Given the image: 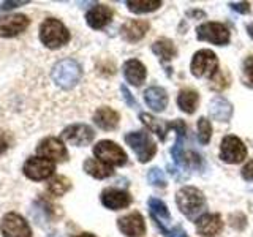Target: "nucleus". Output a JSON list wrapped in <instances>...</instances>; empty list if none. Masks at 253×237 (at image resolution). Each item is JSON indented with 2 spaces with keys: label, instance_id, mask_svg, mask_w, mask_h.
<instances>
[{
  "label": "nucleus",
  "instance_id": "nucleus-34",
  "mask_svg": "<svg viewBox=\"0 0 253 237\" xmlns=\"http://www.w3.org/2000/svg\"><path fill=\"white\" fill-rule=\"evenodd\" d=\"M244 76H245L247 84H250L253 87V55L247 57L244 62Z\"/></svg>",
  "mask_w": 253,
  "mask_h": 237
},
{
  "label": "nucleus",
  "instance_id": "nucleus-23",
  "mask_svg": "<svg viewBox=\"0 0 253 237\" xmlns=\"http://www.w3.org/2000/svg\"><path fill=\"white\" fill-rule=\"evenodd\" d=\"M124 75L125 79L133 85H141L146 79V67L136 59H131L128 62H125L124 65Z\"/></svg>",
  "mask_w": 253,
  "mask_h": 237
},
{
  "label": "nucleus",
  "instance_id": "nucleus-36",
  "mask_svg": "<svg viewBox=\"0 0 253 237\" xmlns=\"http://www.w3.org/2000/svg\"><path fill=\"white\" fill-rule=\"evenodd\" d=\"M242 177H244L245 180H253V160L249 161V163L242 168Z\"/></svg>",
  "mask_w": 253,
  "mask_h": 237
},
{
  "label": "nucleus",
  "instance_id": "nucleus-2",
  "mask_svg": "<svg viewBox=\"0 0 253 237\" xmlns=\"http://www.w3.org/2000/svg\"><path fill=\"white\" fill-rule=\"evenodd\" d=\"M83 76L79 63L73 59H63L52 68V79L62 89H73Z\"/></svg>",
  "mask_w": 253,
  "mask_h": 237
},
{
  "label": "nucleus",
  "instance_id": "nucleus-12",
  "mask_svg": "<svg viewBox=\"0 0 253 237\" xmlns=\"http://www.w3.org/2000/svg\"><path fill=\"white\" fill-rule=\"evenodd\" d=\"M62 136L67 142H70V144L83 147V146L90 144V142L93 141V138H95V133H93V130L90 128L89 125L76 123V125L67 126V128L63 130Z\"/></svg>",
  "mask_w": 253,
  "mask_h": 237
},
{
  "label": "nucleus",
  "instance_id": "nucleus-32",
  "mask_svg": "<svg viewBox=\"0 0 253 237\" xmlns=\"http://www.w3.org/2000/svg\"><path fill=\"white\" fill-rule=\"evenodd\" d=\"M147 180H149V184L154 185V187H160V188L166 187V177H165L163 171L158 169V168H152V169L149 171Z\"/></svg>",
  "mask_w": 253,
  "mask_h": 237
},
{
  "label": "nucleus",
  "instance_id": "nucleus-13",
  "mask_svg": "<svg viewBox=\"0 0 253 237\" xmlns=\"http://www.w3.org/2000/svg\"><path fill=\"white\" fill-rule=\"evenodd\" d=\"M37 152L49 161H63L68 157L65 146L57 138H46L40 142Z\"/></svg>",
  "mask_w": 253,
  "mask_h": 237
},
{
  "label": "nucleus",
  "instance_id": "nucleus-39",
  "mask_svg": "<svg viewBox=\"0 0 253 237\" xmlns=\"http://www.w3.org/2000/svg\"><path fill=\"white\" fill-rule=\"evenodd\" d=\"M6 149H8V141H6V138H5V134H3V133H0V155H2Z\"/></svg>",
  "mask_w": 253,
  "mask_h": 237
},
{
  "label": "nucleus",
  "instance_id": "nucleus-28",
  "mask_svg": "<svg viewBox=\"0 0 253 237\" xmlns=\"http://www.w3.org/2000/svg\"><path fill=\"white\" fill-rule=\"evenodd\" d=\"M139 117H141L142 123H144L150 131L155 133L162 141H165V138H166V130L169 128V123H165L163 120H158V118H155L154 116L146 114V113H142Z\"/></svg>",
  "mask_w": 253,
  "mask_h": 237
},
{
  "label": "nucleus",
  "instance_id": "nucleus-19",
  "mask_svg": "<svg viewBox=\"0 0 253 237\" xmlns=\"http://www.w3.org/2000/svg\"><path fill=\"white\" fill-rule=\"evenodd\" d=\"M169 128H174L177 131V139H176V144H174L171 149V155L174 158V161L185 168V152H184V146L182 144H184V136H185L187 126L182 120H174L172 123H169Z\"/></svg>",
  "mask_w": 253,
  "mask_h": 237
},
{
  "label": "nucleus",
  "instance_id": "nucleus-18",
  "mask_svg": "<svg viewBox=\"0 0 253 237\" xmlns=\"http://www.w3.org/2000/svg\"><path fill=\"white\" fill-rule=\"evenodd\" d=\"M85 19L92 29H103L113 19V10L106 5H95L92 10L87 11Z\"/></svg>",
  "mask_w": 253,
  "mask_h": 237
},
{
  "label": "nucleus",
  "instance_id": "nucleus-3",
  "mask_svg": "<svg viewBox=\"0 0 253 237\" xmlns=\"http://www.w3.org/2000/svg\"><path fill=\"white\" fill-rule=\"evenodd\" d=\"M40 40L49 49H57V47L68 43L70 34L60 21L46 19L40 27Z\"/></svg>",
  "mask_w": 253,
  "mask_h": 237
},
{
  "label": "nucleus",
  "instance_id": "nucleus-9",
  "mask_svg": "<svg viewBox=\"0 0 253 237\" xmlns=\"http://www.w3.org/2000/svg\"><path fill=\"white\" fill-rule=\"evenodd\" d=\"M3 237H32L30 226L26 220L14 212L6 213L0 223Z\"/></svg>",
  "mask_w": 253,
  "mask_h": 237
},
{
  "label": "nucleus",
  "instance_id": "nucleus-24",
  "mask_svg": "<svg viewBox=\"0 0 253 237\" xmlns=\"http://www.w3.org/2000/svg\"><path fill=\"white\" fill-rule=\"evenodd\" d=\"M93 122L97 123V126H100L101 130H114L119 125V114L114 109L111 108H100L93 116Z\"/></svg>",
  "mask_w": 253,
  "mask_h": 237
},
{
  "label": "nucleus",
  "instance_id": "nucleus-6",
  "mask_svg": "<svg viewBox=\"0 0 253 237\" xmlns=\"http://www.w3.org/2000/svg\"><path fill=\"white\" fill-rule=\"evenodd\" d=\"M93 154L100 161L106 164L122 166L126 163V154L124 152V149L119 147L113 141H100L93 147Z\"/></svg>",
  "mask_w": 253,
  "mask_h": 237
},
{
  "label": "nucleus",
  "instance_id": "nucleus-31",
  "mask_svg": "<svg viewBox=\"0 0 253 237\" xmlns=\"http://www.w3.org/2000/svg\"><path fill=\"white\" fill-rule=\"evenodd\" d=\"M212 136V125L206 117H201L198 120V139L201 144H208Z\"/></svg>",
  "mask_w": 253,
  "mask_h": 237
},
{
  "label": "nucleus",
  "instance_id": "nucleus-30",
  "mask_svg": "<svg viewBox=\"0 0 253 237\" xmlns=\"http://www.w3.org/2000/svg\"><path fill=\"white\" fill-rule=\"evenodd\" d=\"M70 187H71V184H70V180L67 177L57 176V177H54L49 182V185H47V192H49L51 195H54V196H62V195H65L68 192Z\"/></svg>",
  "mask_w": 253,
  "mask_h": 237
},
{
  "label": "nucleus",
  "instance_id": "nucleus-5",
  "mask_svg": "<svg viewBox=\"0 0 253 237\" xmlns=\"http://www.w3.org/2000/svg\"><path fill=\"white\" fill-rule=\"evenodd\" d=\"M218 59L211 49L198 51L192 59V73L196 78L213 76L217 73Z\"/></svg>",
  "mask_w": 253,
  "mask_h": 237
},
{
  "label": "nucleus",
  "instance_id": "nucleus-20",
  "mask_svg": "<svg viewBox=\"0 0 253 237\" xmlns=\"http://www.w3.org/2000/svg\"><path fill=\"white\" fill-rule=\"evenodd\" d=\"M149 30V22L147 21H138V19H133L125 22L122 26V37L126 40V41H139L141 38H144V35L147 34Z\"/></svg>",
  "mask_w": 253,
  "mask_h": 237
},
{
  "label": "nucleus",
  "instance_id": "nucleus-27",
  "mask_svg": "<svg viewBox=\"0 0 253 237\" xmlns=\"http://www.w3.org/2000/svg\"><path fill=\"white\" fill-rule=\"evenodd\" d=\"M152 51L160 57L162 60H171L176 57V46L168 38H162V40H157V41L152 44Z\"/></svg>",
  "mask_w": 253,
  "mask_h": 237
},
{
  "label": "nucleus",
  "instance_id": "nucleus-11",
  "mask_svg": "<svg viewBox=\"0 0 253 237\" xmlns=\"http://www.w3.org/2000/svg\"><path fill=\"white\" fill-rule=\"evenodd\" d=\"M149 210H150V215L155 220L157 226L162 229V233L165 236H172L171 231V213L166 207V204L163 201H160L158 198H150L149 199Z\"/></svg>",
  "mask_w": 253,
  "mask_h": 237
},
{
  "label": "nucleus",
  "instance_id": "nucleus-8",
  "mask_svg": "<svg viewBox=\"0 0 253 237\" xmlns=\"http://www.w3.org/2000/svg\"><path fill=\"white\" fill-rule=\"evenodd\" d=\"M220 158L226 163H241L247 158V149L237 136H226L220 146Z\"/></svg>",
  "mask_w": 253,
  "mask_h": 237
},
{
  "label": "nucleus",
  "instance_id": "nucleus-38",
  "mask_svg": "<svg viewBox=\"0 0 253 237\" xmlns=\"http://www.w3.org/2000/svg\"><path fill=\"white\" fill-rule=\"evenodd\" d=\"M29 3V0H21V2H5L0 5V10H11L14 6H21V5H26Z\"/></svg>",
  "mask_w": 253,
  "mask_h": 237
},
{
  "label": "nucleus",
  "instance_id": "nucleus-7",
  "mask_svg": "<svg viewBox=\"0 0 253 237\" xmlns=\"http://www.w3.org/2000/svg\"><path fill=\"white\" fill-rule=\"evenodd\" d=\"M196 37L201 41H209L217 46H225L229 41V30L220 22H206L198 27Z\"/></svg>",
  "mask_w": 253,
  "mask_h": 237
},
{
  "label": "nucleus",
  "instance_id": "nucleus-37",
  "mask_svg": "<svg viewBox=\"0 0 253 237\" xmlns=\"http://www.w3.org/2000/svg\"><path fill=\"white\" fill-rule=\"evenodd\" d=\"M121 90H122V93H124V98H125V101H126V105H130L131 108H136L138 105H136V100H134L133 97H131V93L128 92V89H126L125 85H122L121 87Z\"/></svg>",
  "mask_w": 253,
  "mask_h": 237
},
{
  "label": "nucleus",
  "instance_id": "nucleus-16",
  "mask_svg": "<svg viewBox=\"0 0 253 237\" xmlns=\"http://www.w3.org/2000/svg\"><path fill=\"white\" fill-rule=\"evenodd\" d=\"M223 229V220L217 213H204L196 221V231L204 237H215Z\"/></svg>",
  "mask_w": 253,
  "mask_h": 237
},
{
  "label": "nucleus",
  "instance_id": "nucleus-29",
  "mask_svg": "<svg viewBox=\"0 0 253 237\" xmlns=\"http://www.w3.org/2000/svg\"><path fill=\"white\" fill-rule=\"evenodd\" d=\"M128 10L133 13H149V11H155L158 6H162L160 0H130L126 2Z\"/></svg>",
  "mask_w": 253,
  "mask_h": 237
},
{
  "label": "nucleus",
  "instance_id": "nucleus-33",
  "mask_svg": "<svg viewBox=\"0 0 253 237\" xmlns=\"http://www.w3.org/2000/svg\"><path fill=\"white\" fill-rule=\"evenodd\" d=\"M228 84H229V79L223 73H215L212 78V81H211V87L213 90H223L228 87Z\"/></svg>",
  "mask_w": 253,
  "mask_h": 237
},
{
  "label": "nucleus",
  "instance_id": "nucleus-17",
  "mask_svg": "<svg viewBox=\"0 0 253 237\" xmlns=\"http://www.w3.org/2000/svg\"><path fill=\"white\" fill-rule=\"evenodd\" d=\"M101 202L111 210H119L128 207L131 202V196L126 192H122V190L108 188L101 193Z\"/></svg>",
  "mask_w": 253,
  "mask_h": 237
},
{
  "label": "nucleus",
  "instance_id": "nucleus-15",
  "mask_svg": "<svg viewBox=\"0 0 253 237\" xmlns=\"http://www.w3.org/2000/svg\"><path fill=\"white\" fill-rule=\"evenodd\" d=\"M117 225H119V229L128 237H138L146 233L144 218H142L139 212H131L128 215L119 218Z\"/></svg>",
  "mask_w": 253,
  "mask_h": 237
},
{
  "label": "nucleus",
  "instance_id": "nucleus-4",
  "mask_svg": "<svg viewBox=\"0 0 253 237\" xmlns=\"http://www.w3.org/2000/svg\"><path fill=\"white\" fill-rule=\"evenodd\" d=\"M125 142L134 150V154H136L138 160L141 163L150 161L154 158L155 152H157L155 142L144 131H133V133H128L125 136Z\"/></svg>",
  "mask_w": 253,
  "mask_h": 237
},
{
  "label": "nucleus",
  "instance_id": "nucleus-21",
  "mask_svg": "<svg viewBox=\"0 0 253 237\" xmlns=\"http://www.w3.org/2000/svg\"><path fill=\"white\" fill-rule=\"evenodd\" d=\"M209 114L218 122H228L233 116V105L223 97H215L209 105Z\"/></svg>",
  "mask_w": 253,
  "mask_h": 237
},
{
  "label": "nucleus",
  "instance_id": "nucleus-10",
  "mask_svg": "<svg viewBox=\"0 0 253 237\" xmlns=\"http://www.w3.org/2000/svg\"><path fill=\"white\" fill-rule=\"evenodd\" d=\"M55 171L54 161L46 160V158H29L24 164V174L32 180H44L51 177Z\"/></svg>",
  "mask_w": 253,
  "mask_h": 237
},
{
  "label": "nucleus",
  "instance_id": "nucleus-41",
  "mask_svg": "<svg viewBox=\"0 0 253 237\" xmlns=\"http://www.w3.org/2000/svg\"><path fill=\"white\" fill-rule=\"evenodd\" d=\"M76 237H95V236L93 234H89V233H84V234H79Z\"/></svg>",
  "mask_w": 253,
  "mask_h": 237
},
{
  "label": "nucleus",
  "instance_id": "nucleus-22",
  "mask_svg": "<svg viewBox=\"0 0 253 237\" xmlns=\"http://www.w3.org/2000/svg\"><path fill=\"white\" fill-rule=\"evenodd\" d=\"M144 100L150 109H154L155 113H162L168 105V95L162 87H149L144 92Z\"/></svg>",
  "mask_w": 253,
  "mask_h": 237
},
{
  "label": "nucleus",
  "instance_id": "nucleus-35",
  "mask_svg": "<svg viewBox=\"0 0 253 237\" xmlns=\"http://www.w3.org/2000/svg\"><path fill=\"white\" fill-rule=\"evenodd\" d=\"M231 8H233V10H236L237 13H242V14H247V13H250V3H247V2L231 3Z\"/></svg>",
  "mask_w": 253,
  "mask_h": 237
},
{
  "label": "nucleus",
  "instance_id": "nucleus-25",
  "mask_svg": "<svg viewBox=\"0 0 253 237\" xmlns=\"http://www.w3.org/2000/svg\"><path fill=\"white\" fill-rule=\"evenodd\" d=\"M84 171L89 174V176L95 179H106L109 176H113V168L109 164L103 163L100 160H95V158H89L84 163Z\"/></svg>",
  "mask_w": 253,
  "mask_h": 237
},
{
  "label": "nucleus",
  "instance_id": "nucleus-1",
  "mask_svg": "<svg viewBox=\"0 0 253 237\" xmlns=\"http://www.w3.org/2000/svg\"><path fill=\"white\" fill-rule=\"evenodd\" d=\"M177 207L185 217L193 218L206 207V198L201 190L195 187H182L176 195Z\"/></svg>",
  "mask_w": 253,
  "mask_h": 237
},
{
  "label": "nucleus",
  "instance_id": "nucleus-40",
  "mask_svg": "<svg viewBox=\"0 0 253 237\" xmlns=\"http://www.w3.org/2000/svg\"><path fill=\"white\" fill-rule=\"evenodd\" d=\"M174 237H188L184 231H180V229H179V233L176 234V236H174Z\"/></svg>",
  "mask_w": 253,
  "mask_h": 237
},
{
  "label": "nucleus",
  "instance_id": "nucleus-26",
  "mask_svg": "<svg viewBox=\"0 0 253 237\" xmlns=\"http://www.w3.org/2000/svg\"><path fill=\"white\" fill-rule=\"evenodd\" d=\"M198 103H200V95H198V92H195L192 89H185V90L179 92L177 105L182 111H184V113L193 114L196 106H198Z\"/></svg>",
  "mask_w": 253,
  "mask_h": 237
},
{
  "label": "nucleus",
  "instance_id": "nucleus-14",
  "mask_svg": "<svg viewBox=\"0 0 253 237\" xmlns=\"http://www.w3.org/2000/svg\"><path fill=\"white\" fill-rule=\"evenodd\" d=\"M30 19L26 14H10L0 18V37H16L29 27Z\"/></svg>",
  "mask_w": 253,
  "mask_h": 237
}]
</instances>
